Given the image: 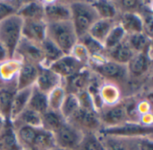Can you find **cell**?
<instances>
[{
  "mask_svg": "<svg viewBox=\"0 0 153 150\" xmlns=\"http://www.w3.org/2000/svg\"><path fill=\"white\" fill-rule=\"evenodd\" d=\"M91 4L96 10L100 19L117 21L119 12L114 1H91Z\"/></svg>",
  "mask_w": 153,
  "mask_h": 150,
  "instance_id": "obj_31",
  "label": "cell"
},
{
  "mask_svg": "<svg viewBox=\"0 0 153 150\" xmlns=\"http://www.w3.org/2000/svg\"><path fill=\"white\" fill-rule=\"evenodd\" d=\"M6 123H7V122H5L3 118L0 117V133H1V132L3 131V129H4V125H5Z\"/></svg>",
  "mask_w": 153,
  "mask_h": 150,
  "instance_id": "obj_49",
  "label": "cell"
},
{
  "mask_svg": "<svg viewBox=\"0 0 153 150\" xmlns=\"http://www.w3.org/2000/svg\"><path fill=\"white\" fill-rule=\"evenodd\" d=\"M118 24L125 30L126 35L143 32V22L139 13H124L117 18Z\"/></svg>",
  "mask_w": 153,
  "mask_h": 150,
  "instance_id": "obj_22",
  "label": "cell"
},
{
  "mask_svg": "<svg viewBox=\"0 0 153 150\" xmlns=\"http://www.w3.org/2000/svg\"><path fill=\"white\" fill-rule=\"evenodd\" d=\"M92 72L89 67L83 68L75 75L64 81V88L68 93L77 95L78 93L87 89Z\"/></svg>",
  "mask_w": 153,
  "mask_h": 150,
  "instance_id": "obj_16",
  "label": "cell"
},
{
  "mask_svg": "<svg viewBox=\"0 0 153 150\" xmlns=\"http://www.w3.org/2000/svg\"><path fill=\"white\" fill-rule=\"evenodd\" d=\"M78 42L85 47L91 57L101 55L105 54V49L103 45L99 41H97L96 39H94L93 38H91L88 33L79 38Z\"/></svg>",
  "mask_w": 153,
  "mask_h": 150,
  "instance_id": "obj_39",
  "label": "cell"
},
{
  "mask_svg": "<svg viewBox=\"0 0 153 150\" xmlns=\"http://www.w3.org/2000/svg\"><path fill=\"white\" fill-rule=\"evenodd\" d=\"M100 133L107 134V135L137 138V137L153 135V127H144L139 123H126L124 125L115 127V128L102 129Z\"/></svg>",
  "mask_w": 153,
  "mask_h": 150,
  "instance_id": "obj_12",
  "label": "cell"
},
{
  "mask_svg": "<svg viewBox=\"0 0 153 150\" xmlns=\"http://www.w3.org/2000/svg\"><path fill=\"white\" fill-rule=\"evenodd\" d=\"M53 150H66V149H59V148H56H56H55Z\"/></svg>",
  "mask_w": 153,
  "mask_h": 150,
  "instance_id": "obj_50",
  "label": "cell"
},
{
  "mask_svg": "<svg viewBox=\"0 0 153 150\" xmlns=\"http://www.w3.org/2000/svg\"><path fill=\"white\" fill-rule=\"evenodd\" d=\"M70 55L72 56H74L83 66L89 67V63H90L91 56H90L88 51L85 49V47L82 44H80L79 42L74 47V48L72 49Z\"/></svg>",
  "mask_w": 153,
  "mask_h": 150,
  "instance_id": "obj_43",
  "label": "cell"
},
{
  "mask_svg": "<svg viewBox=\"0 0 153 150\" xmlns=\"http://www.w3.org/2000/svg\"><path fill=\"white\" fill-rule=\"evenodd\" d=\"M105 150H140L139 138L99 133Z\"/></svg>",
  "mask_w": 153,
  "mask_h": 150,
  "instance_id": "obj_13",
  "label": "cell"
},
{
  "mask_svg": "<svg viewBox=\"0 0 153 150\" xmlns=\"http://www.w3.org/2000/svg\"><path fill=\"white\" fill-rule=\"evenodd\" d=\"M136 110L139 115V118L143 115L152 113L151 101L147 98H139L137 100V104H136Z\"/></svg>",
  "mask_w": 153,
  "mask_h": 150,
  "instance_id": "obj_45",
  "label": "cell"
},
{
  "mask_svg": "<svg viewBox=\"0 0 153 150\" xmlns=\"http://www.w3.org/2000/svg\"><path fill=\"white\" fill-rule=\"evenodd\" d=\"M16 85H6L0 88V117L5 122H10L11 106Z\"/></svg>",
  "mask_w": 153,
  "mask_h": 150,
  "instance_id": "obj_27",
  "label": "cell"
},
{
  "mask_svg": "<svg viewBox=\"0 0 153 150\" xmlns=\"http://www.w3.org/2000/svg\"><path fill=\"white\" fill-rule=\"evenodd\" d=\"M22 63L20 59L13 57L0 64V81L4 86L16 85V78Z\"/></svg>",
  "mask_w": 153,
  "mask_h": 150,
  "instance_id": "obj_19",
  "label": "cell"
},
{
  "mask_svg": "<svg viewBox=\"0 0 153 150\" xmlns=\"http://www.w3.org/2000/svg\"><path fill=\"white\" fill-rule=\"evenodd\" d=\"M17 14L22 21L44 20L43 1L22 2Z\"/></svg>",
  "mask_w": 153,
  "mask_h": 150,
  "instance_id": "obj_20",
  "label": "cell"
},
{
  "mask_svg": "<svg viewBox=\"0 0 153 150\" xmlns=\"http://www.w3.org/2000/svg\"><path fill=\"white\" fill-rule=\"evenodd\" d=\"M21 4L19 1H0V21L16 14Z\"/></svg>",
  "mask_w": 153,
  "mask_h": 150,
  "instance_id": "obj_42",
  "label": "cell"
},
{
  "mask_svg": "<svg viewBox=\"0 0 153 150\" xmlns=\"http://www.w3.org/2000/svg\"><path fill=\"white\" fill-rule=\"evenodd\" d=\"M66 122L74 125L83 134L100 133L102 130L100 115L95 110H89L80 107Z\"/></svg>",
  "mask_w": 153,
  "mask_h": 150,
  "instance_id": "obj_5",
  "label": "cell"
},
{
  "mask_svg": "<svg viewBox=\"0 0 153 150\" xmlns=\"http://www.w3.org/2000/svg\"><path fill=\"white\" fill-rule=\"evenodd\" d=\"M85 66L80 64L71 55H65L49 66L53 72L58 74L64 81L78 73Z\"/></svg>",
  "mask_w": 153,
  "mask_h": 150,
  "instance_id": "obj_11",
  "label": "cell"
},
{
  "mask_svg": "<svg viewBox=\"0 0 153 150\" xmlns=\"http://www.w3.org/2000/svg\"><path fill=\"white\" fill-rule=\"evenodd\" d=\"M56 148L54 135L43 129H39L30 150H53Z\"/></svg>",
  "mask_w": 153,
  "mask_h": 150,
  "instance_id": "obj_34",
  "label": "cell"
},
{
  "mask_svg": "<svg viewBox=\"0 0 153 150\" xmlns=\"http://www.w3.org/2000/svg\"><path fill=\"white\" fill-rule=\"evenodd\" d=\"M114 2L119 12V14L124 13H139L144 3V1H114Z\"/></svg>",
  "mask_w": 153,
  "mask_h": 150,
  "instance_id": "obj_41",
  "label": "cell"
},
{
  "mask_svg": "<svg viewBox=\"0 0 153 150\" xmlns=\"http://www.w3.org/2000/svg\"><path fill=\"white\" fill-rule=\"evenodd\" d=\"M66 95V90L64 86L58 87L48 94V110L60 112L61 106L64 102V99Z\"/></svg>",
  "mask_w": 153,
  "mask_h": 150,
  "instance_id": "obj_40",
  "label": "cell"
},
{
  "mask_svg": "<svg viewBox=\"0 0 153 150\" xmlns=\"http://www.w3.org/2000/svg\"><path fill=\"white\" fill-rule=\"evenodd\" d=\"M117 23V20H108V19H99L96 21L92 26L90 28L88 34L101 43L103 45L105 39L107 38L108 35L109 34L110 30Z\"/></svg>",
  "mask_w": 153,
  "mask_h": 150,
  "instance_id": "obj_24",
  "label": "cell"
},
{
  "mask_svg": "<svg viewBox=\"0 0 153 150\" xmlns=\"http://www.w3.org/2000/svg\"><path fill=\"white\" fill-rule=\"evenodd\" d=\"M126 34L125 30L117 22L110 30L109 34L108 35L107 38L105 39L103 43L105 51H108L114 48L115 47H117V45L121 44L126 39Z\"/></svg>",
  "mask_w": 153,
  "mask_h": 150,
  "instance_id": "obj_36",
  "label": "cell"
},
{
  "mask_svg": "<svg viewBox=\"0 0 153 150\" xmlns=\"http://www.w3.org/2000/svg\"><path fill=\"white\" fill-rule=\"evenodd\" d=\"M66 121L62 116L60 112L48 110L41 115V129L55 133Z\"/></svg>",
  "mask_w": 153,
  "mask_h": 150,
  "instance_id": "obj_29",
  "label": "cell"
},
{
  "mask_svg": "<svg viewBox=\"0 0 153 150\" xmlns=\"http://www.w3.org/2000/svg\"><path fill=\"white\" fill-rule=\"evenodd\" d=\"M75 150H105L99 133H84Z\"/></svg>",
  "mask_w": 153,
  "mask_h": 150,
  "instance_id": "obj_37",
  "label": "cell"
},
{
  "mask_svg": "<svg viewBox=\"0 0 153 150\" xmlns=\"http://www.w3.org/2000/svg\"><path fill=\"white\" fill-rule=\"evenodd\" d=\"M34 86L39 90L48 95L55 89L64 86V80L51 69L39 67V76Z\"/></svg>",
  "mask_w": 153,
  "mask_h": 150,
  "instance_id": "obj_14",
  "label": "cell"
},
{
  "mask_svg": "<svg viewBox=\"0 0 153 150\" xmlns=\"http://www.w3.org/2000/svg\"><path fill=\"white\" fill-rule=\"evenodd\" d=\"M99 115L102 129L115 128L130 123L123 100L116 106L103 107Z\"/></svg>",
  "mask_w": 153,
  "mask_h": 150,
  "instance_id": "obj_7",
  "label": "cell"
},
{
  "mask_svg": "<svg viewBox=\"0 0 153 150\" xmlns=\"http://www.w3.org/2000/svg\"><path fill=\"white\" fill-rule=\"evenodd\" d=\"M39 65L27 62H22L16 78V90L34 86L39 76Z\"/></svg>",
  "mask_w": 153,
  "mask_h": 150,
  "instance_id": "obj_18",
  "label": "cell"
},
{
  "mask_svg": "<svg viewBox=\"0 0 153 150\" xmlns=\"http://www.w3.org/2000/svg\"><path fill=\"white\" fill-rule=\"evenodd\" d=\"M40 48L42 53V63L39 67L42 68H49V66L61 58L63 55V52L48 38H46L42 43H40Z\"/></svg>",
  "mask_w": 153,
  "mask_h": 150,
  "instance_id": "obj_26",
  "label": "cell"
},
{
  "mask_svg": "<svg viewBox=\"0 0 153 150\" xmlns=\"http://www.w3.org/2000/svg\"><path fill=\"white\" fill-rule=\"evenodd\" d=\"M0 150H22L15 136L14 129L10 122H7L0 133Z\"/></svg>",
  "mask_w": 153,
  "mask_h": 150,
  "instance_id": "obj_32",
  "label": "cell"
},
{
  "mask_svg": "<svg viewBox=\"0 0 153 150\" xmlns=\"http://www.w3.org/2000/svg\"><path fill=\"white\" fill-rule=\"evenodd\" d=\"M11 123L13 127L26 125L34 128H41V115L26 108L13 122H11Z\"/></svg>",
  "mask_w": 153,
  "mask_h": 150,
  "instance_id": "obj_30",
  "label": "cell"
},
{
  "mask_svg": "<svg viewBox=\"0 0 153 150\" xmlns=\"http://www.w3.org/2000/svg\"><path fill=\"white\" fill-rule=\"evenodd\" d=\"M89 68L104 81L114 82L121 88L130 80L126 65L119 64L108 59L105 54L91 57Z\"/></svg>",
  "mask_w": 153,
  "mask_h": 150,
  "instance_id": "obj_1",
  "label": "cell"
},
{
  "mask_svg": "<svg viewBox=\"0 0 153 150\" xmlns=\"http://www.w3.org/2000/svg\"><path fill=\"white\" fill-rule=\"evenodd\" d=\"M18 145L22 150H30L40 128H34L26 125L13 127Z\"/></svg>",
  "mask_w": 153,
  "mask_h": 150,
  "instance_id": "obj_21",
  "label": "cell"
},
{
  "mask_svg": "<svg viewBox=\"0 0 153 150\" xmlns=\"http://www.w3.org/2000/svg\"><path fill=\"white\" fill-rule=\"evenodd\" d=\"M44 21L46 23L71 21L69 2L43 1Z\"/></svg>",
  "mask_w": 153,
  "mask_h": 150,
  "instance_id": "obj_8",
  "label": "cell"
},
{
  "mask_svg": "<svg viewBox=\"0 0 153 150\" xmlns=\"http://www.w3.org/2000/svg\"><path fill=\"white\" fill-rule=\"evenodd\" d=\"M139 14L141 16L142 22H143V32L149 38H152L153 12L152 1L150 2L144 1L143 8L139 12Z\"/></svg>",
  "mask_w": 153,
  "mask_h": 150,
  "instance_id": "obj_35",
  "label": "cell"
},
{
  "mask_svg": "<svg viewBox=\"0 0 153 150\" xmlns=\"http://www.w3.org/2000/svg\"><path fill=\"white\" fill-rule=\"evenodd\" d=\"M11 58L6 48L0 43V64H2L3 62L6 61L7 59Z\"/></svg>",
  "mask_w": 153,
  "mask_h": 150,
  "instance_id": "obj_48",
  "label": "cell"
},
{
  "mask_svg": "<svg viewBox=\"0 0 153 150\" xmlns=\"http://www.w3.org/2000/svg\"><path fill=\"white\" fill-rule=\"evenodd\" d=\"M139 124H141L142 126H144V127H152V113L141 115L139 118Z\"/></svg>",
  "mask_w": 153,
  "mask_h": 150,
  "instance_id": "obj_47",
  "label": "cell"
},
{
  "mask_svg": "<svg viewBox=\"0 0 153 150\" xmlns=\"http://www.w3.org/2000/svg\"><path fill=\"white\" fill-rule=\"evenodd\" d=\"M139 148L140 150H153V135L140 137Z\"/></svg>",
  "mask_w": 153,
  "mask_h": 150,
  "instance_id": "obj_46",
  "label": "cell"
},
{
  "mask_svg": "<svg viewBox=\"0 0 153 150\" xmlns=\"http://www.w3.org/2000/svg\"><path fill=\"white\" fill-rule=\"evenodd\" d=\"M105 55L108 59L113 62H116L119 64L127 65V64L134 55V53L132 51L125 39L121 44L117 45L114 48L105 51Z\"/></svg>",
  "mask_w": 153,
  "mask_h": 150,
  "instance_id": "obj_25",
  "label": "cell"
},
{
  "mask_svg": "<svg viewBox=\"0 0 153 150\" xmlns=\"http://www.w3.org/2000/svg\"><path fill=\"white\" fill-rule=\"evenodd\" d=\"M27 108L33 110L40 115L44 114L48 110V95L39 90L35 86H33L31 94L28 102Z\"/></svg>",
  "mask_w": 153,
  "mask_h": 150,
  "instance_id": "obj_33",
  "label": "cell"
},
{
  "mask_svg": "<svg viewBox=\"0 0 153 150\" xmlns=\"http://www.w3.org/2000/svg\"><path fill=\"white\" fill-rule=\"evenodd\" d=\"M32 88H33V86L15 91L13 98V101H12L10 123L13 122L24 109L27 108Z\"/></svg>",
  "mask_w": 153,
  "mask_h": 150,
  "instance_id": "obj_23",
  "label": "cell"
},
{
  "mask_svg": "<svg viewBox=\"0 0 153 150\" xmlns=\"http://www.w3.org/2000/svg\"><path fill=\"white\" fill-rule=\"evenodd\" d=\"M53 135L56 147L66 150H75L83 137V133L68 122H65Z\"/></svg>",
  "mask_w": 153,
  "mask_h": 150,
  "instance_id": "obj_6",
  "label": "cell"
},
{
  "mask_svg": "<svg viewBox=\"0 0 153 150\" xmlns=\"http://www.w3.org/2000/svg\"><path fill=\"white\" fill-rule=\"evenodd\" d=\"M100 97L103 107L116 106L123 100L122 88L114 82L104 81L100 88Z\"/></svg>",
  "mask_w": 153,
  "mask_h": 150,
  "instance_id": "obj_17",
  "label": "cell"
},
{
  "mask_svg": "<svg viewBox=\"0 0 153 150\" xmlns=\"http://www.w3.org/2000/svg\"><path fill=\"white\" fill-rule=\"evenodd\" d=\"M126 41L134 54L148 51L152 47V38L146 36L143 32L126 35Z\"/></svg>",
  "mask_w": 153,
  "mask_h": 150,
  "instance_id": "obj_28",
  "label": "cell"
},
{
  "mask_svg": "<svg viewBox=\"0 0 153 150\" xmlns=\"http://www.w3.org/2000/svg\"><path fill=\"white\" fill-rule=\"evenodd\" d=\"M76 96H77V98H78V101L80 104V107L84 108V109H89V110H95L93 102H92L91 96L89 95L87 90L82 91V92L78 93Z\"/></svg>",
  "mask_w": 153,
  "mask_h": 150,
  "instance_id": "obj_44",
  "label": "cell"
},
{
  "mask_svg": "<svg viewBox=\"0 0 153 150\" xmlns=\"http://www.w3.org/2000/svg\"><path fill=\"white\" fill-rule=\"evenodd\" d=\"M22 19L16 13L0 21V43L6 48L11 58L22 37Z\"/></svg>",
  "mask_w": 153,
  "mask_h": 150,
  "instance_id": "obj_4",
  "label": "cell"
},
{
  "mask_svg": "<svg viewBox=\"0 0 153 150\" xmlns=\"http://www.w3.org/2000/svg\"><path fill=\"white\" fill-rule=\"evenodd\" d=\"M22 37L40 44L47 38V23L44 20L22 21Z\"/></svg>",
  "mask_w": 153,
  "mask_h": 150,
  "instance_id": "obj_15",
  "label": "cell"
},
{
  "mask_svg": "<svg viewBox=\"0 0 153 150\" xmlns=\"http://www.w3.org/2000/svg\"><path fill=\"white\" fill-rule=\"evenodd\" d=\"M47 38L52 41L64 55H70L78 43V37L71 21L47 24Z\"/></svg>",
  "mask_w": 153,
  "mask_h": 150,
  "instance_id": "obj_2",
  "label": "cell"
},
{
  "mask_svg": "<svg viewBox=\"0 0 153 150\" xmlns=\"http://www.w3.org/2000/svg\"><path fill=\"white\" fill-rule=\"evenodd\" d=\"M80 108V104L77 96L73 93L66 92L65 98L60 108V114L65 118V121L70 119L74 114Z\"/></svg>",
  "mask_w": 153,
  "mask_h": 150,
  "instance_id": "obj_38",
  "label": "cell"
},
{
  "mask_svg": "<svg viewBox=\"0 0 153 150\" xmlns=\"http://www.w3.org/2000/svg\"><path fill=\"white\" fill-rule=\"evenodd\" d=\"M22 62L30 63L36 65H40L43 60L40 44H37L22 37L14 52V56Z\"/></svg>",
  "mask_w": 153,
  "mask_h": 150,
  "instance_id": "obj_9",
  "label": "cell"
},
{
  "mask_svg": "<svg viewBox=\"0 0 153 150\" xmlns=\"http://www.w3.org/2000/svg\"><path fill=\"white\" fill-rule=\"evenodd\" d=\"M71 11V21L74 25L78 38L87 34L92 24L98 21L99 15L88 1L69 2Z\"/></svg>",
  "mask_w": 153,
  "mask_h": 150,
  "instance_id": "obj_3",
  "label": "cell"
},
{
  "mask_svg": "<svg viewBox=\"0 0 153 150\" xmlns=\"http://www.w3.org/2000/svg\"><path fill=\"white\" fill-rule=\"evenodd\" d=\"M152 47L150 48L148 51L134 54L133 58L126 65L130 80L140 79L150 72L152 64Z\"/></svg>",
  "mask_w": 153,
  "mask_h": 150,
  "instance_id": "obj_10",
  "label": "cell"
}]
</instances>
